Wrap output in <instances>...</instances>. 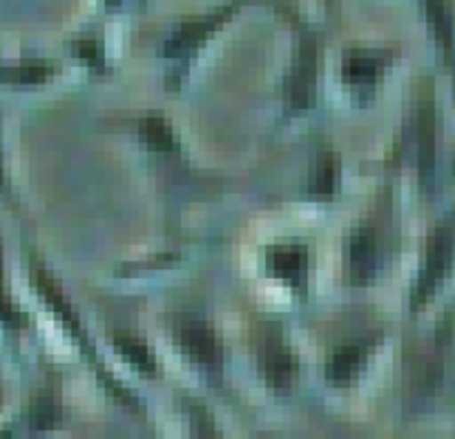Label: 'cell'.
<instances>
[{
	"label": "cell",
	"mask_w": 455,
	"mask_h": 439,
	"mask_svg": "<svg viewBox=\"0 0 455 439\" xmlns=\"http://www.w3.org/2000/svg\"><path fill=\"white\" fill-rule=\"evenodd\" d=\"M179 346L186 357L205 375H219L223 366V348L217 332L204 319H188L179 326Z\"/></svg>",
	"instance_id": "6da1fadb"
},
{
	"label": "cell",
	"mask_w": 455,
	"mask_h": 439,
	"mask_svg": "<svg viewBox=\"0 0 455 439\" xmlns=\"http://www.w3.org/2000/svg\"><path fill=\"white\" fill-rule=\"evenodd\" d=\"M382 245H379V230L373 223H364L353 232L348 241L347 267L353 285H369L379 272L382 261Z\"/></svg>",
	"instance_id": "7a4b0ae2"
},
{
	"label": "cell",
	"mask_w": 455,
	"mask_h": 439,
	"mask_svg": "<svg viewBox=\"0 0 455 439\" xmlns=\"http://www.w3.org/2000/svg\"><path fill=\"white\" fill-rule=\"evenodd\" d=\"M308 248L304 243H277L266 250V267L270 276L283 281L295 295L308 290Z\"/></svg>",
	"instance_id": "3957f363"
},
{
	"label": "cell",
	"mask_w": 455,
	"mask_h": 439,
	"mask_svg": "<svg viewBox=\"0 0 455 439\" xmlns=\"http://www.w3.org/2000/svg\"><path fill=\"white\" fill-rule=\"evenodd\" d=\"M261 375L266 384L275 390H286L295 375V359L283 341V331L279 323H270L264 331V339L259 346Z\"/></svg>",
	"instance_id": "277c9868"
},
{
	"label": "cell",
	"mask_w": 455,
	"mask_h": 439,
	"mask_svg": "<svg viewBox=\"0 0 455 439\" xmlns=\"http://www.w3.org/2000/svg\"><path fill=\"white\" fill-rule=\"evenodd\" d=\"M235 10H237V5H228V7H221L219 12H214V14L201 16V19L183 23L181 28L172 34V38L165 43L164 54L168 56V59H177V60L190 59V56L195 54V50H199V47L204 45L205 38L212 36V34L217 32V29L221 28L230 16H233Z\"/></svg>",
	"instance_id": "5b68a950"
},
{
	"label": "cell",
	"mask_w": 455,
	"mask_h": 439,
	"mask_svg": "<svg viewBox=\"0 0 455 439\" xmlns=\"http://www.w3.org/2000/svg\"><path fill=\"white\" fill-rule=\"evenodd\" d=\"M315 78H317V47L313 41H304L286 81V99L292 109H306L313 103Z\"/></svg>",
	"instance_id": "8992f818"
},
{
	"label": "cell",
	"mask_w": 455,
	"mask_h": 439,
	"mask_svg": "<svg viewBox=\"0 0 455 439\" xmlns=\"http://www.w3.org/2000/svg\"><path fill=\"white\" fill-rule=\"evenodd\" d=\"M373 346V337H362V339L348 341V344L339 346V348L331 355V359H328L326 363V379L331 381L332 386H337V388H347V386H351L353 381L360 377L362 368H364Z\"/></svg>",
	"instance_id": "52a82bcc"
},
{
	"label": "cell",
	"mask_w": 455,
	"mask_h": 439,
	"mask_svg": "<svg viewBox=\"0 0 455 439\" xmlns=\"http://www.w3.org/2000/svg\"><path fill=\"white\" fill-rule=\"evenodd\" d=\"M34 283H36V288H38V295H41L43 299H45V304L52 308V313H54L56 317L60 319V323H63V326L68 328V331L72 332L78 341H81L83 350H87V355H90V357H94V348H92V344L87 341L85 332L81 331V322H78V317L74 315L72 306L68 304V299H65V295H63V290L59 288V283L54 281V276H52L47 270H43V267H34Z\"/></svg>",
	"instance_id": "ba28073f"
},
{
	"label": "cell",
	"mask_w": 455,
	"mask_h": 439,
	"mask_svg": "<svg viewBox=\"0 0 455 439\" xmlns=\"http://www.w3.org/2000/svg\"><path fill=\"white\" fill-rule=\"evenodd\" d=\"M388 65V54L378 50H351L344 54L341 78L357 90H369L379 81Z\"/></svg>",
	"instance_id": "9c48e42d"
},
{
	"label": "cell",
	"mask_w": 455,
	"mask_h": 439,
	"mask_svg": "<svg viewBox=\"0 0 455 439\" xmlns=\"http://www.w3.org/2000/svg\"><path fill=\"white\" fill-rule=\"evenodd\" d=\"M446 261H449V236L446 232H437L433 236L431 245H428V259H427V267H424L422 276H419L418 285H415V292H413V306L418 308L419 304L428 299L433 290H435L437 279L442 276L444 272Z\"/></svg>",
	"instance_id": "30bf717a"
},
{
	"label": "cell",
	"mask_w": 455,
	"mask_h": 439,
	"mask_svg": "<svg viewBox=\"0 0 455 439\" xmlns=\"http://www.w3.org/2000/svg\"><path fill=\"white\" fill-rule=\"evenodd\" d=\"M114 348H116V353L124 355L130 366L137 368L139 372H146V375H155L156 372L155 355L150 353V346L141 337L119 332V335H114Z\"/></svg>",
	"instance_id": "8fae6325"
},
{
	"label": "cell",
	"mask_w": 455,
	"mask_h": 439,
	"mask_svg": "<svg viewBox=\"0 0 455 439\" xmlns=\"http://www.w3.org/2000/svg\"><path fill=\"white\" fill-rule=\"evenodd\" d=\"M337 183H339V159L332 152H322L310 170L308 190L315 196L335 195Z\"/></svg>",
	"instance_id": "7c38bea8"
},
{
	"label": "cell",
	"mask_w": 455,
	"mask_h": 439,
	"mask_svg": "<svg viewBox=\"0 0 455 439\" xmlns=\"http://www.w3.org/2000/svg\"><path fill=\"white\" fill-rule=\"evenodd\" d=\"M141 134L146 143L156 152H177L179 140L170 123L161 114H150L141 121Z\"/></svg>",
	"instance_id": "4fadbf2b"
},
{
	"label": "cell",
	"mask_w": 455,
	"mask_h": 439,
	"mask_svg": "<svg viewBox=\"0 0 455 439\" xmlns=\"http://www.w3.org/2000/svg\"><path fill=\"white\" fill-rule=\"evenodd\" d=\"M56 74V68L50 63H25L16 68H0V83H14V85H38L50 81Z\"/></svg>",
	"instance_id": "5bb4252c"
},
{
	"label": "cell",
	"mask_w": 455,
	"mask_h": 439,
	"mask_svg": "<svg viewBox=\"0 0 455 439\" xmlns=\"http://www.w3.org/2000/svg\"><path fill=\"white\" fill-rule=\"evenodd\" d=\"M74 54H76L78 59L85 60V63H90V65H99L100 63V52H99V45H96L94 41L76 43V47H74Z\"/></svg>",
	"instance_id": "9a60e30c"
},
{
	"label": "cell",
	"mask_w": 455,
	"mask_h": 439,
	"mask_svg": "<svg viewBox=\"0 0 455 439\" xmlns=\"http://www.w3.org/2000/svg\"><path fill=\"white\" fill-rule=\"evenodd\" d=\"M0 183H3V170H0Z\"/></svg>",
	"instance_id": "2e32d148"
}]
</instances>
